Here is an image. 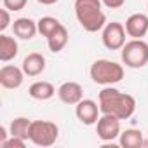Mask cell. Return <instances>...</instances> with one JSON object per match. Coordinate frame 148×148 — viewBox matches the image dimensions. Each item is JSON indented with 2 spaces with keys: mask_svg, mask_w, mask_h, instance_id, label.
Instances as JSON below:
<instances>
[{
  "mask_svg": "<svg viewBox=\"0 0 148 148\" xmlns=\"http://www.w3.org/2000/svg\"><path fill=\"white\" fill-rule=\"evenodd\" d=\"M68 44V30L64 28V25H59L54 33L51 37H47V45L51 49V52H59L64 49V45Z\"/></svg>",
  "mask_w": 148,
  "mask_h": 148,
  "instance_id": "2e32d148",
  "label": "cell"
},
{
  "mask_svg": "<svg viewBox=\"0 0 148 148\" xmlns=\"http://www.w3.org/2000/svg\"><path fill=\"white\" fill-rule=\"evenodd\" d=\"M18 56V42L12 38V37H7V35H0V61H11Z\"/></svg>",
  "mask_w": 148,
  "mask_h": 148,
  "instance_id": "e0dca14e",
  "label": "cell"
},
{
  "mask_svg": "<svg viewBox=\"0 0 148 148\" xmlns=\"http://www.w3.org/2000/svg\"><path fill=\"white\" fill-rule=\"evenodd\" d=\"M89 73H91V79L94 84L113 86L124 79V66L112 59H98L92 63Z\"/></svg>",
  "mask_w": 148,
  "mask_h": 148,
  "instance_id": "3957f363",
  "label": "cell"
},
{
  "mask_svg": "<svg viewBox=\"0 0 148 148\" xmlns=\"http://www.w3.org/2000/svg\"><path fill=\"white\" fill-rule=\"evenodd\" d=\"M28 94L30 98L37 99V101H47L51 99L54 94H56V89L51 82L47 80H38V82H33L28 89Z\"/></svg>",
  "mask_w": 148,
  "mask_h": 148,
  "instance_id": "5bb4252c",
  "label": "cell"
},
{
  "mask_svg": "<svg viewBox=\"0 0 148 148\" xmlns=\"http://www.w3.org/2000/svg\"><path fill=\"white\" fill-rule=\"evenodd\" d=\"M122 63L129 68H143L148 63V44L143 38H132L122 47Z\"/></svg>",
  "mask_w": 148,
  "mask_h": 148,
  "instance_id": "277c9868",
  "label": "cell"
},
{
  "mask_svg": "<svg viewBox=\"0 0 148 148\" xmlns=\"http://www.w3.org/2000/svg\"><path fill=\"white\" fill-rule=\"evenodd\" d=\"M125 32L132 38H143L148 35V16L136 12L131 14L125 21Z\"/></svg>",
  "mask_w": 148,
  "mask_h": 148,
  "instance_id": "8fae6325",
  "label": "cell"
},
{
  "mask_svg": "<svg viewBox=\"0 0 148 148\" xmlns=\"http://www.w3.org/2000/svg\"><path fill=\"white\" fill-rule=\"evenodd\" d=\"M59 136V127L51 120H32L30 141L37 146H52Z\"/></svg>",
  "mask_w": 148,
  "mask_h": 148,
  "instance_id": "5b68a950",
  "label": "cell"
},
{
  "mask_svg": "<svg viewBox=\"0 0 148 148\" xmlns=\"http://www.w3.org/2000/svg\"><path fill=\"white\" fill-rule=\"evenodd\" d=\"M125 26L122 23H106L105 28H103V33H101V40H103V45L110 51H119L125 45Z\"/></svg>",
  "mask_w": 148,
  "mask_h": 148,
  "instance_id": "8992f818",
  "label": "cell"
},
{
  "mask_svg": "<svg viewBox=\"0 0 148 148\" xmlns=\"http://www.w3.org/2000/svg\"><path fill=\"white\" fill-rule=\"evenodd\" d=\"M96 134L101 141H113L120 136V119L103 113L96 122Z\"/></svg>",
  "mask_w": 148,
  "mask_h": 148,
  "instance_id": "52a82bcc",
  "label": "cell"
},
{
  "mask_svg": "<svg viewBox=\"0 0 148 148\" xmlns=\"http://www.w3.org/2000/svg\"><path fill=\"white\" fill-rule=\"evenodd\" d=\"M58 98L64 105H77L79 101L84 99V89L79 82H64L58 89Z\"/></svg>",
  "mask_w": 148,
  "mask_h": 148,
  "instance_id": "30bf717a",
  "label": "cell"
},
{
  "mask_svg": "<svg viewBox=\"0 0 148 148\" xmlns=\"http://www.w3.org/2000/svg\"><path fill=\"white\" fill-rule=\"evenodd\" d=\"M37 25H38V33L42 35V37H51L52 33H54V30L61 25L56 18H52V16H44V18H40L38 21H37Z\"/></svg>",
  "mask_w": 148,
  "mask_h": 148,
  "instance_id": "d6986e66",
  "label": "cell"
},
{
  "mask_svg": "<svg viewBox=\"0 0 148 148\" xmlns=\"http://www.w3.org/2000/svg\"><path fill=\"white\" fill-rule=\"evenodd\" d=\"M12 32L21 40H32L38 32V25L30 18H18L12 23Z\"/></svg>",
  "mask_w": 148,
  "mask_h": 148,
  "instance_id": "7c38bea8",
  "label": "cell"
},
{
  "mask_svg": "<svg viewBox=\"0 0 148 148\" xmlns=\"http://www.w3.org/2000/svg\"><path fill=\"white\" fill-rule=\"evenodd\" d=\"M101 2H103L108 9H120V7L125 4V0H101Z\"/></svg>",
  "mask_w": 148,
  "mask_h": 148,
  "instance_id": "603a6c76",
  "label": "cell"
},
{
  "mask_svg": "<svg viewBox=\"0 0 148 148\" xmlns=\"http://www.w3.org/2000/svg\"><path fill=\"white\" fill-rule=\"evenodd\" d=\"M38 4H42V5H52V4H56V2H59V0H37Z\"/></svg>",
  "mask_w": 148,
  "mask_h": 148,
  "instance_id": "d4e9b609",
  "label": "cell"
},
{
  "mask_svg": "<svg viewBox=\"0 0 148 148\" xmlns=\"http://www.w3.org/2000/svg\"><path fill=\"white\" fill-rule=\"evenodd\" d=\"M119 141H120V146L124 148H141L145 145L143 132L139 129H125L124 132H120Z\"/></svg>",
  "mask_w": 148,
  "mask_h": 148,
  "instance_id": "9a60e30c",
  "label": "cell"
},
{
  "mask_svg": "<svg viewBox=\"0 0 148 148\" xmlns=\"http://www.w3.org/2000/svg\"><path fill=\"white\" fill-rule=\"evenodd\" d=\"M99 110L101 113L115 115L117 119L125 120L136 112V99L131 94L120 92L119 89L106 86L99 92Z\"/></svg>",
  "mask_w": 148,
  "mask_h": 148,
  "instance_id": "6da1fadb",
  "label": "cell"
},
{
  "mask_svg": "<svg viewBox=\"0 0 148 148\" xmlns=\"http://www.w3.org/2000/svg\"><path fill=\"white\" fill-rule=\"evenodd\" d=\"M0 146H4V148H25L26 146V139L18 138V136H11L9 139H5Z\"/></svg>",
  "mask_w": 148,
  "mask_h": 148,
  "instance_id": "ffe728a7",
  "label": "cell"
},
{
  "mask_svg": "<svg viewBox=\"0 0 148 148\" xmlns=\"http://www.w3.org/2000/svg\"><path fill=\"white\" fill-rule=\"evenodd\" d=\"M30 125H32V120L26 119V117H18L11 122L9 125V134L11 136H18V138H23V139H30Z\"/></svg>",
  "mask_w": 148,
  "mask_h": 148,
  "instance_id": "ac0fdd59",
  "label": "cell"
},
{
  "mask_svg": "<svg viewBox=\"0 0 148 148\" xmlns=\"http://www.w3.org/2000/svg\"><path fill=\"white\" fill-rule=\"evenodd\" d=\"M26 2H28V0H4V7L9 9L11 12H16V11L25 9Z\"/></svg>",
  "mask_w": 148,
  "mask_h": 148,
  "instance_id": "44dd1931",
  "label": "cell"
},
{
  "mask_svg": "<svg viewBox=\"0 0 148 148\" xmlns=\"http://www.w3.org/2000/svg\"><path fill=\"white\" fill-rule=\"evenodd\" d=\"M146 9H148V7H146Z\"/></svg>",
  "mask_w": 148,
  "mask_h": 148,
  "instance_id": "484cf974",
  "label": "cell"
},
{
  "mask_svg": "<svg viewBox=\"0 0 148 148\" xmlns=\"http://www.w3.org/2000/svg\"><path fill=\"white\" fill-rule=\"evenodd\" d=\"M9 12L11 11L5 9V7L0 11V32H5L9 28V25H11V14Z\"/></svg>",
  "mask_w": 148,
  "mask_h": 148,
  "instance_id": "7402d4cb",
  "label": "cell"
},
{
  "mask_svg": "<svg viewBox=\"0 0 148 148\" xmlns=\"http://www.w3.org/2000/svg\"><path fill=\"white\" fill-rule=\"evenodd\" d=\"M101 0H75V16L80 26L89 32H99L106 25V16L101 9Z\"/></svg>",
  "mask_w": 148,
  "mask_h": 148,
  "instance_id": "7a4b0ae2",
  "label": "cell"
},
{
  "mask_svg": "<svg viewBox=\"0 0 148 148\" xmlns=\"http://www.w3.org/2000/svg\"><path fill=\"white\" fill-rule=\"evenodd\" d=\"M99 112H101L99 105L96 101H92V99H82V101H79L75 105V115L86 125L96 124L98 119H99Z\"/></svg>",
  "mask_w": 148,
  "mask_h": 148,
  "instance_id": "ba28073f",
  "label": "cell"
},
{
  "mask_svg": "<svg viewBox=\"0 0 148 148\" xmlns=\"http://www.w3.org/2000/svg\"><path fill=\"white\" fill-rule=\"evenodd\" d=\"M25 75L28 77H37L45 70V58L40 54V52H30L25 59H23V64H21Z\"/></svg>",
  "mask_w": 148,
  "mask_h": 148,
  "instance_id": "4fadbf2b",
  "label": "cell"
},
{
  "mask_svg": "<svg viewBox=\"0 0 148 148\" xmlns=\"http://www.w3.org/2000/svg\"><path fill=\"white\" fill-rule=\"evenodd\" d=\"M5 139H7V129L2 125V127H0V145H2Z\"/></svg>",
  "mask_w": 148,
  "mask_h": 148,
  "instance_id": "cb8c5ba5",
  "label": "cell"
},
{
  "mask_svg": "<svg viewBox=\"0 0 148 148\" xmlns=\"http://www.w3.org/2000/svg\"><path fill=\"white\" fill-rule=\"evenodd\" d=\"M25 80L23 68H18L14 64H5L0 68V86L4 89H18L21 87Z\"/></svg>",
  "mask_w": 148,
  "mask_h": 148,
  "instance_id": "9c48e42d",
  "label": "cell"
}]
</instances>
